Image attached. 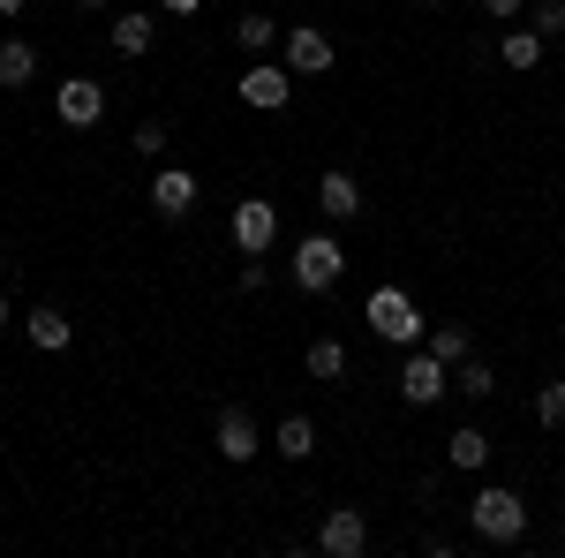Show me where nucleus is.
I'll use <instances>...</instances> for the list:
<instances>
[{
  "label": "nucleus",
  "instance_id": "nucleus-29",
  "mask_svg": "<svg viewBox=\"0 0 565 558\" xmlns=\"http://www.w3.org/2000/svg\"><path fill=\"white\" fill-rule=\"evenodd\" d=\"M76 8H84V15H106V8H114V0H76Z\"/></svg>",
  "mask_w": 565,
  "mask_h": 558
},
{
  "label": "nucleus",
  "instance_id": "nucleus-2",
  "mask_svg": "<svg viewBox=\"0 0 565 558\" xmlns=\"http://www.w3.org/2000/svg\"><path fill=\"white\" fill-rule=\"evenodd\" d=\"M362 317H370V333H377L385 347H423V333H430L423 309L407 302V287H377V295L362 302Z\"/></svg>",
  "mask_w": 565,
  "mask_h": 558
},
{
  "label": "nucleus",
  "instance_id": "nucleus-24",
  "mask_svg": "<svg viewBox=\"0 0 565 558\" xmlns=\"http://www.w3.org/2000/svg\"><path fill=\"white\" fill-rule=\"evenodd\" d=\"M535 423H543V430H565V378H551V386L535 392Z\"/></svg>",
  "mask_w": 565,
  "mask_h": 558
},
{
  "label": "nucleus",
  "instance_id": "nucleus-31",
  "mask_svg": "<svg viewBox=\"0 0 565 558\" xmlns=\"http://www.w3.org/2000/svg\"><path fill=\"white\" fill-rule=\"evenodd\" d=\"M8 325H15V317H8V295H0V333H8Z\"/></svg>",
  "mask_w": 565,
  "mask_h": 558
},
{
  "label": "nucleus",
  "instance_id": "nucleus-8",
  "mask_svg": "<svg viewBox=\"0 0 565 558\" xmlns=\"http://www.w3.org/2000/svg\"><path fill=\"white\" fill-rule=\"evenodd\" d=\"M53 114H61L68 129H98V122H106V84H98V76H68V84L53 91Z\"/></svg>",
  "mask_w": 565,
  "mask_h": 558
},
{
  "label": "nucleus",
  "instance_id": "nucleus-27",
  "mask_svg": "<svg viewBox=\"0 0 565 558\" xmlns=\"http://www.w3.org/2000/svg\"><path fill=\"white\" fill-rule=\"evenodd\" d=\"M482 8H490L498 23H521V15H527V0H482Z\"/></svg>",
  "mask_w": 565,
  "mask_h": 558
},
{
  "label": "nucleus",
  "instance_id": "nucleus-17",
  "mask_svg": "<svg viewBox=\"0 0 565 558\" xmlns=\"http://www.w3.org/2000/svg\"><path fill=\"white\" fill-rule=\"evenodd\" d=\"M423 347H430L437 362L452 370V362H468V355H476V333H468V325H430V333H423Z\"/></svg>",
  "mask_w": 565,
  "mask_h": 558
},
{
  "label": "nucleus",
  "instance_id": "nucleus-30",
  "mask_svg": "<svg viewBox=\"0 0 565 558\" xmlns=\"http://www.w3.org/2000/svg\"><path fill=\"white\" fill-rule=\"evenodd\" d=\"M0 15H23V0H0Z\"/></svg>",
  "mask_w": 565,
  "mask_h": 558
},
{
  "label": "nucleus",
  "instance_id": "nucleus-10",
  "mask_svg": "<svg viewBox=\"0 0 565 558\" xmlns=\"http://www.w3.org/2000/svg\"><path fill=\"white\" fill-rule=\"evenodd\" d=\"M212 445H218V461H257L264 453V430H257V415L249 408H218V430H212Z\"/></svg>",
  "mask_w": 565,
  "mask_h": 558
},
{
  "label": "nucleus",
  "instance_id": "nucleus-25",
  "mask_svg": "<svg viewBox=\"0 0 565 558\" xmlns=\"http://www.w3.org/2000/svg\"><path fill=\"white\" fill-rule=\"evenodd\" d=\"M136 159H159V151H167V144H174V136H167V122H136Z\"/></svg>",
  "mask_w": 565,
  "mask_h": 558
},
{
  "label": "nucleus",
  "instance_id": "nucleus-26",
  "mask_svg": "<svg viewBox=\"0 0 565 558\" xmlns=\"http://www.w3.org/2000/svg\"><path fill=\"white\" fill-rule=\"evenodd\" d=\"M264 280H271V264H264V257H249L242 272H234V287H242V295H264Z\"/></svg>",
  "mask_w": 565,
  "mask_h": 558
},
{
  "label": "nucleus",
  "instance_id": "nucleus-19",
  "mask_svg": "<svg viewBox=\"0 0 565 558\" xmlns=\"http://www.w3.org/2000/svg\"><path fill=\"white\" fill-rule=\"evenodd\" d=\"M309 378H317V386H340V378H348V347L332 340V333H324V340H309Z\"/></svg>",
  "mask_w": 565,
  "mask_h": 558
},
{
  "label": "nucleus",
  "instance_id": "nucleus-16",
  "mask_svg": "<svg viewBox=\"0 0 565 558\" xmlns=\"http://www.w3.org/2000/svg\"><path fill=\"white\" fill-rule=\"evenodd\" d=\"M39 76V53H31V39H0V91H23Z\"/></svg>",
  "mask_w": 565,
  "mask_h": 558
},
{
  "label": "nucleus",
  "instance_id": "nucleus-32",
  "mask_svg": "<svg viewBox=\"0 0 565 558\" xmlns=\"http://www.w3.org/2000/svg\"><path fill=\"white\" fill-rule=\"evenodd\" d=\"M423 8H437V0H423Z\"/></svg>",
  "mask_w": 565,
  "mask_h": 558
},
{
  "label": "nucleus",
  "instance_id": "nucleus-11",
  "mask_svg": "<svg viewBox=\"0 0 565 558\" xmlns=\"http://www.w3.org/2000/svg\"><path fill=\"white\" fill-rule=\"evenodd\" d=\"M317 212L332 219V227H340V219H362V181H354L348 167H324V181H317Z\"/></svg>",
  "mask_w": 565,
  "mask_h": 558
},
{
  "label": "nucleus",
  "instance_id": "nucleus-14",
  "mask_svg": "<svg viewBox=\"0 0 565 558\" xmlns=\"http://www.w3.org/2000/svg\"><path fill=\"white\" fill-rule=\"evenodd\" d=\"M106 39H114V53H121V61H143V53H151V39H159V23H151V15H114V31H106Z\"/></svg>",
  "mask_w": 565,
  "mask_h": 558
},
{
  "label": "nucleus",
  "instance_id": "nucleus-28",
  "mask_svg": "<svg viewBox=\"0 0 565 558\" xmlns=\"http://www.w3.org/2000/svg\"><path fill=\"white\" fill-rule=\"evenodd\" d=\"M159 8H167V15H196L204 0H159Z\"/></svg>",
  "mask_w": 565,
  "mask_h": 558
},
{
  "label": "nucleus",
  "instance_id": "nucleus-7",
  "mask_svg": "<svg viewBox=\"0 0 565 558\" xmlns=\"http://www.w3.org/2000/svg\"><path fill=\"white\" fill-rule=\"evenodd\" d=\"M317 551L324 558H362L370 551V520H362V506H324V520H317Z\"/></svg>",
  "mask_w": 565,
  "mask_h": 558
},
{
  "label": "nucleus",
  "instance_id": "nucleus-1",
  "mask_svg": "<svg viewBox=\"0 0 565 558\" xmlns=\"http://www.w3.org/2000/svg\"><path fill=\"white\" fill-rule=\"evenodd\" d=\"M468 528H476L482 544H521L527 536V498L505 491V483H490V491L468 498Z\"/></svg>",
  "mask_w": 565,
  "mask_h": 558
},
{
  "label": "nucleus",
  "instance_id": "nucleus-22",
  "mask_svg": "<svg viewBox=\"0 0 565 558\" xmlns=\"http://www.w3.org/2000/svg\"><path fill=\"white\" fill-rule=\"evenodd\" d=\"M543 61V39L527 23H505V69H535Z\"/></svg>",
  "mask_w": 565,
  "mask_h": 558
},
{
  "label": "nucleus",
  "instance_id": "nucleus-20",
  "mask_svg": "<svg viewBox=\"0 0 565 558\" xmlns=\"http://www.w3.org/2000/svg\"><path fill=\"white\" fill-rule=\"evenodd\" d=\"M445 461H452V468H482V461H490V438H482L476 423H460L445 438Z\"/></svg>",
  "mask_w": 565,
  "mask_h": 558
},
{
  "label": "nucleus",
  "instance_id": "nucleus-5",
  "mask_svg": "<svg viewBox=\"0 0 565 558\" xmlns=\"http://www.w3.org/2000/svg\"><path fill=\"white\" fill-rule=\"evenodd\" d=\"M279 53H287V69H295V76H324V69L340 61V45H332V31H324V23H287Z\"/></svg>",
  "mask_w": 565,
  "mask_h": 558
},
{
  "label": "nucleus",
  "instance_id": "nucleus-18",
  "mask_svg": "<svg viewBox=\"0 0 565 558\" xmlns=\"http://www.w3.org/2000/svg\"><path fill=\"white\" fill-rule=\"evenodd\" d=\"M287 39V23H279V15H242V23H234V45H242V53H271V45Z\"/></svg>",
  "mask_w": 565,
  "mask_h": 558
},
{
  "label": "nucleus",
  "instance_id": "nucleus-23",
  "mask_svg": "<svg viewBox=\"0 0 565 558\" xmlns=\"http://www.w3.org/2000/svg\"><path fill=\"white\" fill-rule=\"evenodd\" d=\"M527 31H535L543 45L565 39V0H535V8H527Z\"/></svg>",
  "mask_w": 565,
  "mask_h": 558
},
{
  "label": "nucleus",
  "instance_id": "nucleus-6",
  "mask_svg": "<svg viewBox=\"0 0 565 558\" xmlns=\"http://www.w3.org/2000/svg\"><path fill=\"white\" fill-rule=\"evenodd\" d=\"M445 392H452V370L437 362L430 347H415V355L399 362V400H407V408H437Z\"/></svg>",
  "mask_w": 565,
  "mask_h": 558
},
{
  "label": "nucleus",
  "instance_id": "nucleus-12",
  "mask_svg": "<svg viewBox=\"0 0 565 558\" xmlns=\"http://www.w3.org/2000/svg\"><path fill=\"white\" fill-rule=\"evenodd\" d=\"M189 204H196V173L189 167H159L151 173V212L159 219H189Z\"/></svg>",
  "mask_w": 565,
  "mask_h": 558
},
{
  "label": "nucleus",
  "instance_id": "nucleus-4",
  "mask_svg": "<svg viewBox=\"0 0 565 558\" xmlns=\"http://www.w3.org/2000/svg\"><path fill=\"white\" fill-rule=\"evenodd\" d=\"M295 84H302V76H295L287 61H271V53H264V61H249V69H242L234 98H242V106H257V114H279V106L295 98Z\"/></svg>",
  "mask_w": 565,
  "mask_h": 558
},
{
  "label": "nucleus",
  "instance_id": "nucleus-3",
  "mask_svg": "<svg viewBox=\"0 0 565 558\" xmlns=\"http://www.w3.org/2000/svg\"><path fill=\"white\" fill-rule=\"evenodd\" d=\"M340 280H348V250H340L332 234H309L302 250H295V287H302V295H332Z\"/></svg>",
  "mask_w": 565,
  "mask_h": 558
},
{
  "label": "nucleus",
  "instance_id": "nucleus-21",
  "mask_svg": "<svg viewBox=\"0 0 565 558\" xmlns=\"http://www.w3.org/2000/svg\"><path fill=\"white\" fill-rule=\"evenodd\" d=\"M452 392H460V400H490V392H498V378H490V362H482V355H468V362H452Z\"/></svg>",
  "mask_w": 565,
  "mask_h": 558
},
{
  "label": "nucleus",
  "instance_id": "nucleus-15",
  "mask_svg": "<svg viewBox=\"0 0 565 558\" xmlns=\"http://www.w3.org/2000/svg\"><path fill=\"white\" fill-rule=\"evenodd\" d=\"M271 453H279V461H309V453H317V423H309V415H279Z\"/></svg>",
  "mask_w": 565,
  "mask_h": 558
},
{
  "label": "nucleus",
  "instance_id": "nucleus-9",
  "mask_svg": "<svg viewBox=\"0 0 565 558\" xmlns=\"http://www.w3.org/2000/svg\"><path fill=\"white\" fill-rule=\"evenodd\" d=\"M226 227H234V250H242V257H264V250L279 242V212H271L264 197H242Z\"/></svg>",
  "mask_w": 565,
  "mask_h": 558
},
{
  "label": "nucleus",
  "instance_id": "nucleus-13",
  "mask_svg": "<svg viewBox=\"0 0 565 558\" xmlns=\"http://www.w3.org/2000/svg\"><path fill=\"white\" fill-rule=\"evenodd\" d=\"M23 333H31V347H45V355H61V347L76 340V325L53 309V302H39V309H23Z\"/></svg>",
  "mask_w": 565,
  "mask_h": 558
}]
</instances>
